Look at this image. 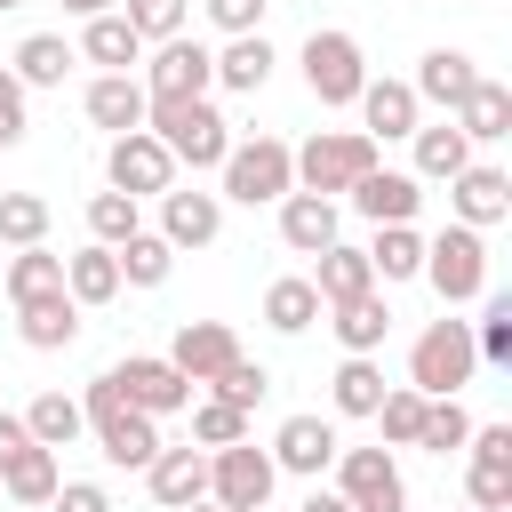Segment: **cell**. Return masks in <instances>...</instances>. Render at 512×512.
<instances>
[{"label":"cell","instance_id":"6da1fadb","mask_svg":"<svg viewBox=\"0 0 512 512\" xmlns=\"http://www.w3.org/2000/svg\"><path fill=\"white\" fill-rule=\"evenodd\" d=\"M80 416H88V432H96L104 464H120V472H144V464L160 456V416L128 408V392L112 384V368H104V376L80 392Z\"/></svg>","mask_w":512,"mask_h":512},{"label":"cell","instance_id":"7a4b0ae2","mask_svg":"<svg viewBox=\"0 0 512 512\" xmlns=\"http://www.w3.org/2000/svg\"><path fill=\"white\" fill-rule=\"evenodd\" d=\"M144 128L168 144L176 168H216L232 152V120L208 104V96H152L144 104Z\"/></svg>","mask_w":512,"mask_h":512},{"label":"cell","instance_id":"3957f363","mask_svg":"<svg viewBox=\"0 0 512 512\" xmlns=\"http://www.w3.org/2000/svg\"><path fill=\"white\" fill-rule=\"evenodd\" d=\"M288 160H296V192L344 200V192L376 168V136H368V128H312L304 144H288Z\"/></svg>","mask_w":512,"mask_h":512},{"label":"cell","instance_id":"277c9868","mask_svg":"<svg viewBox=\"0 0 512 512\" xmlns=\"http://www.w3.org/2000/svg\"><path fill=\"white\" fill-rule=\"evenodd\" d=\"M416 280H432V296L456 312V304H472V296H488V240L472 232V224H440L432 240H424V272Z\"/></svg>","mask_w":512,"mask_h":512},{"label":"cell","instance_id":"5b68a950","mask_svg":"<svg viewBox=\"0 0 512 512\" xmlns=\"http://www.w3.org/2000/svg\"><path fill=\"white\" fill-rule=\"evenodd\" d=\"M216 176H224L216 200H240V208H272L280 192H296V160H288L280 136H248V144H232V152L216 160Z\"/></svg>","mask_w":512,"mask_h":512},{"label":"cell","instance_id":"8992f818","mask_svg":"<svg viewBox=\"0 0 512 512\" xmlns=\"http://www.w3.org/2000/svg\"><path fill=\"white\" fill-rule=\"evenodd\" d=\"M472 368H480V352H472V320H432L416 344H408V384L424 392V400H440V392H464L472 384Z\"/></svg>","mask_w":512,"mask_h":512},{"label":"cell","instance_id":"52a82bcc","mask_svg":"<svg viewBox=\"0 0 512 512\" xmlns=\"http://www.w3.org/2000/svg\"><path fill=\"white\" fill-rule=\"evenodd\" d=\"M296 64H304V88H312L320 104H352L360 80H368V56H360V40H352L344 24H312Z\"/></svg>","mask_w":512,"mask_h":512},{"label":"cell","instance_id":"ba28073f","mask_svg":"<svg viewBox=\"0 0 512 512\" xmlns=\"http://www.w3.org/2000/svg\"><path fill=\"white\" fill-rule=\"evenodd\" d=\"M272 480H280L272 448H256V440L208 448V504H216V512H256V504H272Z\"/></svg>","mask_w":512,"mask_h":512},{"label":"cell","instance_id":"9c48e42d","mask_svg":"<svg viewBox=\"0 0 512 512\" xmlns=\"http://www.w3.org/2000/svg\"><path fill=\"white\" fill-rule=\"evenodd\" d=\"M216 88V48L192 32H168L144 48V96H208Z\"/></svg>","mask_w":512,"mask_h":512},{"label":"cell","instance_id":"30bf717a","mask_svg":"<svg viewBox=\"0 0 512 512\" xmlns=\"http://www.w3.org/2000/svg\"><path fill=\"white\" fill-rule=\"evenodd\" d=\"M336 496L352 512H408V480L392 448H336Z\"/></svg>","mask_w":512,"mask_h":512},{"label":"cell","instance_id":"8fae6325","mask_svg":"<svg viewBox=\"0 0 512 512\" xmlns=\"http://www.w3.org/2000/svg\"><path fill=\"white\" fill-rule=\"evenodd\" d=\"M104 184L128 192V200H160V192L176 184V160H168V144H160L152 128H128V136H112V152H104Z\"/></svg>","mask_w":512,"mask_h":512},{"label":"cell","instance_id":"7c38bea8","mask_svg":"<svg viewBox=\"0 0 512 512\" xmlns=\"http://www.w3.org/2000/svg\"><path fill=\"white\" fill-rule=\"evenodd\" d=\"M464 496L472 512H512V424H472L464 440Z\"/></svg>","mask_w":512,"mask_h":512},{"label":"cell","instance_id":"4fadbf2b","mask_svg":"<svg viewBox=\"0 0 512 512\" xmlns=\"http://www.w3.org/2000/svg\"><path fill=\"white\" fill-rule=\"evenodd\" d=\"M112 384H120L128 408H144V416H176V408H192V376H184L168 352H128V360L112 368Z\"/></svg>","mask_w":512,"mask_h":512},{"label":"cell","instance_id":"5bb4252c","mask_svg":"<svg viewBox=\"0 0 512 512\" xmlns=\"http://www.w3.org/2000/svg\"><path fill=\"white\" fill-rule=\"evenodd\" d=\"M448 208H456V224L488 232V224H504V216H512V176H504V168H488V160H464V168L448 176Z\"/></svg>","mask_w":512,"mask_h":512},{"label":"cell","instance_id":"9a60e30c","mask_svg":"<svg viewBox=\"0 0 512 512\" xmlns=\"http://www.w3.org/2000/svg\"><path fill=\"white\" fill-rule=\"evenodd\" d=\"M336 424L328 416H280V432H272V464L280 472H296V480H320L328 464H336Z\"/></svg>","mask_w":512,"mask_h":512},{"label":"cell","instance_id":"2e32d148","mask_svg":"<svg viewBox=\"0 0 512 512\" xmlns=\"http://www.w3.org/2000/svg\"><path fill=\"white\" fill-rule=\"evenodd\" d=\"M352 104H360V128H368L376 144H400V136H416V120H424L416 88H408V80H376V72L360 80V96H352Z\"/></svg>","mask_w":512,"mask_h":512},{"label":"cell","instance_id":"e0dca14e","mask_svg":"<svg viewBox=\"0 0 512 512\" xmlns=\"http://www.w3.org/2000/svg\"><path fill=\"white\" fill-rule=\"evenodd\" d=\"M344 200H352L368 224H416V208H424V184H416L408 168H384V160H376V168H368V176H360Z\"/></svg>","mask_w":512,"mask_h":512},{"label":"cell","instance_id":"ac0fdd59","mask_svg":"<svg viewBox=\"0 0 512 512\" xmlns=\"http://www.w3.org/2000/svg\"><path fill=\"white\" fill-rule=\"evenodd\" d=\"M168 360H176V368L192 376V392H200V384H216V376L240 360V336H232L224 320H184L176 344H168Z\"/></svg>","mask_w":512,"mask_h":512},{"label":"cell","instance_id":"d6986e66","mask_svg":"<svg viewBox=\"0 0 512 512\" xmlns=\"http://www.w3.org/2000/svg\"><path fill=\"white\" fill-rule=\"evenodd\" d=\"M144 104H152V96H144V80H136V72H96V80L80 88V112H88L104 136L144 128Z\"/></svg>","mask_w":512,"mask_h":512},{"label":"cell","instance_id":"ffe728a7","mask_svg":"<svg viewBox=\"0 0 512 512\" xmlns=\"http://www.w3.org/2000/svg\"><path fill=\"white\" fill-rule=\"evenodd\" d=\"M216 232H224V200L216 192H184V184L160 192V240L168 248H208Z\"/></svg>","mask_w":512,"mask_h":512},{"label":"cell","instance_id":"44dd1931","mask_svg":"<svg viewBox=\"0 0 512 512\" xmlns=\"http://www.w3.org/2000/svg\"><path fill=\"white\" fill-rule=\"evenodd\" d=\"M144 488H152V504H160V512H176V504L208 496V448H160V456L144 464Z\"/></svg>","mask_w":512,"mask_h":512},{"label":"cell","instance_id":"7402d4cb","mask_svg":"<svg viewBox=\"0 0 512 512\" xmlns=\"http://www.w3.org/2000/svg\"><path fill=\"white\" fill-rule=\"evenodd\" d=\"M472 80H480V64H472L464 48H424V56H416V80H408V88H416V104H440V112H456Z\"/></svg>","mask_w":512,"mask_h":512},{"label":"cell","instance_id":"603a6c76","mask_svg":"<svg viewBox=\"0 0 512 512\" xmlns=\"http://www.w3.org/2000/svg\"><path fill=\"white\" fill-rule=\"evenodd\" d=\"M320 320L336 328V344H344V352H384V336H392V304H384L376 288H360V296L328 304Z\"/></svg>","mask_w":512,"mask_h":512},{"label":"cell","instance_id":"cb8c5ba5","mask_svg":"<svg viewBox=\"0 0 512 512\" xmlns=\"http://www.w3.org/2000/svg\"><path fill=\"white\" fill-rule=\"evenodd\" d=\"M448 120L464 128V144H496V136H512V88L480 72V80L464 88V104H456Z\"/></svg>","mask_w":512,"mask_h":512},{"label":"cell","instance_id":"d4e9b609","mask_svg":"<svg viewBox=\"0 0 512 512\" xmlns=\"http://www.w3.org/2000/svg\"><path fill=\"white\" fill-rule=\"evenodd\" d=\"M272 208H280V240H288L296 256H320V248L336 240V200H320V192H280Z\"/></svg>","mask_w":512,"mask_h":512},{"label":"cell","instance_id":"484cf974","mask_svg":"<svg viewBox=\"0 0 512 512\" xmlns=\"http://www.w3.org/2000/svg\"><path fill=\"white\" fill-rule=\"evenodd\" d=\"M16 336L32 352H64V344H80V304L64 288L56 296H32V304H16Z\"/></svg>","mask_w":512,"mask_h":512},{"label":"cell","instance_id":"4316f807","mask_svg":"<svg viewBox=\"0 0 512 512\" xmlns=\"http://www.w3.org/2000/svg\"><path fill=\"white\" fill-rule=\"evenodd\" d=\"M80 56H88L96 72H136V64H144V40L128 32V16H120V8H104V16H88V24H80Z\"/></svg>","mask_w":512,"mask_h":512},{"label":"cell","instance_id":"83f0119b","mask_svg":"<svg viewBox=\"0 0 512 512\" xmlns=\"http://www.w3.org/2000/svg\"><path fill=\"white\" fill-rule=\"evenodd\" d=\"M272 40L264 32H232L224 48H216V88H232V96H256L264 80H272Z\"/></svg>","mask_w":512,"mask_h":512},{"label":"cell","instance_id":"f1b7e54d","mask_svg":"<svg viewBox=\"0 0 512 512\" xmlns=\"http://www.w3.org/2000/svg\"><path fill=\"white\" fill-rule=\"evenodd\" d=\"M408 144H416V168H408L416 184H448V176L472 160V144H464V128H456V120H416V136H408Z\"/></svg>","mask_w":512,"mask_h":512},{"label":"cell","instance_id":"f546056e","mask_svg":"<svg viewBox=\"0 0 512 512\" xmlns=\"http://www.w3.org/2000/svg\"><path fill=\"white\" fill-rule=\"evenodd\" d=\"M64 288V256L48 248V240H32V248H16L8 264H0V296L8 304H32V296H56Z\"/></svg>","mask_w":512,"mask_h":512},{"label":"cell","instance_id":"4dcf8cb0","mask_svg":"<svg viewBox=\"0 0 512 512\" xmlns=\"http://www.w3.org/2000/svg\"><path fill=\"white\" fill-rule=\"evenodd\" d=\"M64 296L88 312V304H112L120 296V256L104 248V240H88V248H72L64 256Z\"/></svg>","mask_w":512,"mask_h":512},{"label":"cell","instance_id":"1f68e13d","mask_svg":"<svg viewBox=\"0 0 512 512\" xmlns=\"http://www.w3.org/2000/svg\"><path fill=\"white\" fill-rule=\"evenodd\" d=\"M72 64H80V48H72L64 32H24L8 72H16L24 88H64V72H72Z\"/></svg>","mask_w":512,"mask_h":512},{"label":"cell","instance_id":"d6a6232c","mask_svg":"<svg viewBox=\"0 0 512 512\" xmlns=\"http://www.w3.org/2000/svg\"><path fill=\"white\" fill-rule=\"evenodd\" d=\"M304 280L320 288V304H344V296L376 288V272H368V248H344V240H328V248L312 256V272H304Z\"/></svg>","mask_w":512,"mask_h":512},{"label":"cell","instance_id":"836d02e7","mask_svg":"<svg viewBox=\"0 0 512 512\" xmlns=\"http://www.w3.org/2000/svg\"><path fill=\"white\" fill-rule=\"evenodd\" d=\"M56 480H64V464H56V448H40V440L0 464V496H8V504H48Z\"/></svg>","mask_w":512,"mask_h":512},{"label":"cell","instance_id":"e575fe53","mask_svg":"<svg viewBox=\"0 0 512 512\" xmlns=\"http://www.w3.org/2000/svg\"><path fill=\"white\" fill-rule=\"evenodd\" d=\"M320 312H328V304H320V288H312L304 272H288V280L264 288V328H280V336H304Z\"/></svg>","mask_w":512,"mask_h":512},{"label":"cell","instance_id":"d590c367","mask_svg":"<svg viewBox=\"0 0 512 512\" xmlns=\"http://www.w3.org/2000/svg\"><path fill=\"white\" fill-rule=\"evenodd\" d=\"M328 400H336V416H376V400H384L376 352H344V368L328 376Z\"/></svg>","mask_w":512,"mask_h":512},{"label":"cell","instance_id":"8d00e7d4","mask_svg":"<svg viewBox=\"0 0 512 512\" xmlns=\"http://www.w3.org/2000/svg\"><path fill=\"white\" fill-rule=\"evenodd\" d=\"M368 272H376V280H416V272H424V232H416V224H376Z\"/></svg>","mask_w":512,"mask_h":512},{"label":"cell","instance_id":"74e56055","mask_svg":"<svg viewBox=\"0 0 512 512\" xmlns=\"http://www.w3.org/2000/svg\"><path fill=\"white\" fill-rule=\"evenodd\" d=\"M112 256H120V288H160V280L176 272V248H168L160 232H128Z\"/></svg>","mask_w":512,"mask_h":512},{"label":"cell","instance_id":"f35d334b","mask_svg":"<svg viewBox=\"0 0 512 512\" xmlns=\"http://www.w3.org/2000/svg\"><path fill=\"white\" fill-rule=\"evenodd\" d=\"M24 432H32L40 448H72V440L88 432V416H80V400H72V392H40V400L24 408Z\"/></svg>","mask_w":512,"mask_h":512},{"label":"cell","instance_id":"ab89813d","mask_svg":"<svg viewBox=\"0 0 512 512\" xmlns=\"http://www.w3.org/2000/svg\"><path fill=\"white\" fill-rule=\"evenodd\" d=\"M248 440V408L216 400V392H192V448H232Z\"/></svg>","mask_w":512,"mask_h":512},{"label":"cell","instance_id":"60d3db41","mask_svg":"<svg viewBox=\"0 0 512 512\" xmlns=\"http://www.w3.org/2000/svg\"><path fill=\"white\" fill-rule=\"evenodd\" d=\"M472 440V416H464V400L456 392H440V400H424V424H416V448H432V456H456Z\"/></svg>","mask_w":512,"mask_h":512},{"label":"cell","instance_id":"b9f144b4","mask_svg":"<svg viewBox=\"0 0 512 512\" xmlns=\"http://www.w3.org/2000/svg\"><path fill=\"white\" fill-rule=\"evenodd\" d=\"M88 232H96L104 248H120L128 232H144V200H128V192H112V184H104V192L88 200Z\"/></svg>","mask_w":512,"mask_h":512},{"label":"cell","instance_id":"7bdbcfd3","mask_svg":"<svg viewBox=\"0 0 512 512\" xmlns=\"http://www.w3.org/2000/svg\"><path fill=\"white\" fill-rule=\"evenodd\" d=\"M48 240V200L40 192H0V248H32Z\"/></svg>","mask_w":512,"mask_h":512},{"label":"cell","instance_id":"ee69618b","mask_svg":"<svg viewBox=\"0 0 512 512\" xmlns=\"http://www.w3.org/2000/svg\"><path fill=\"white\" fill-rule=\"evenodd\" d=\"M472 352L480 368H512V296H488V312L472 320Z\"/></svg>","mask_w":512,"mask_h":512},{"label":"cell","instance_id":"f6af8a7d","mask_svg":"<svg viewBox=\"0 0 512 512\" xmlns=\"http://www.w3.org/2000/svg\"><path fill=\"white\" fill-rule=\"evenodd\" d=\"M376 424H384V440H392V448H416L424 392H416V384H384V400H376Z\"/></svg>","mask_w":512,"mask_h":512},{"label":"cell","instance_id":"bcb514c9","mask_svg":"<svg viewBox=\"0 0 512 512\" xmlns=\"http://www.w3.org/2000/svg\"><path fill=\"white\" fill-rule=\"evenodd\" d=\"M120 16H128V32L152 48V40H168V32L192 24V0H120Z\"/></svg>","mask_w":512,"mask_h":512},{"label":"cell","instance_id":"7dc6e473","mask_svg":"<svg viewBox=\"0 0 512 512\" xmlns=\"http://www.w3.org/2000/svg\"><path fill=\"white\" fill-rule=\"evenodd\" d=\"M200 392H216V400H232V408H248V416H256V400L272 392V376H264V368H256V360L240 352V360H232V368H224L216 384H200Z\"/></svg>","mask_w":512,"mask_h":512},{"label":"cell","instance_id":"c3c4849f","mask_svg":"<svg viewBox=\"0 0 512 512\" xmlns=\"http://www.w3.org/2000/svg\"><path fill=\"white\" fill-rule=\"evenodd\" d=\"M200 8H208V24L232 40V32H264V8H272V0H200Z\"/></svg>","mask_w":512,"mask_h":512},{"label":"cell","instance_id":"681fc988","mask_svg":"<svg viewBox=\"0 0 512 512\" xmlns=\"http://www.w3.org/2000/svg\"><path fill=\"white\" fill-rule=\"evenodd\" d=\"M24 128H32V112H24V80L0 64V152H8V144H24Z\"/></svg>","mask_w":512,"mask_h":512},{"label":"cell","instance_id":"f907efd6","mask_svg":"<svg viewBox=\"0 0 512 512\" xmlns=\"http://www.w3.org/2000/svg\"><path fill=\"white\" fill-rule=\"evenodd\" d=\"M48 512H112V496H104L96 480H56V496H48Z\"/></svg>","mask_w":512,"mask_h":512},{"label":"cell","instance_id":"816d5d0a","mask_svg":"<svg viewBox=\"0 0 512 512\" xmlns=\"http://www.w3.org/2000/svg\"><path fill=\"white\" fill-rule=\"evenodd\" d=\"M16 448H32V432H24V416H8V408H0V464H8Z\"/></svg>","mask_w":512,"mask_h":512},{"label":"cell","instance_id":"f5cc1de1","mask_svg":"<svg viewBox=\"0 0 512 512\" xmlns=\"http://www.w3.org/2000/svg\"><path fill=\"white\" fill-rule=\"evenodd\" d=\"M296 512H352V504H344V496H336V488H312V496H304V504H296Z\"/></svg>","mask_w":512,"mask_h":512},{"label":"cell","instance_id":"db71d44e","mask_svg":"<svg viewBox=\"0 0 512 512\" xmlns=\"http://www.w3.org/2000/svg\"><path fill=\"white\" fill-rule=\"evenodd\" d=\"M64 8H72V16L88 24V16H104V8H120V0H64Z\"/></svg>","mask_w":512,"mask_h":512},{"label":"cell","instance_id":"11a10c76","mask_svg":"<svg viewBox=\"0 0 512 512\" xmlns=\"http://www.w3.org/2000/svg\"><path fill=\"white\" fill-rule=\"evenodd\" d=\"M176 512H216V504H208V496H192V504H176Z\"/></svg>","mask_w":512,"mask_h":512},{"label":"cell","instance_id":"9f6ffc18","mask_svg":"<svg viewBox=\"0 0 512 512\" xmlns=\"http://www.w3.org/2000/svg\"><path fill=\"white\" fill-rule=\"evenodd\" d=\"M8 8H24V0H0V16H8Z\"/></svg>","mask_w":512,"mask_h":512},{"label":"cell","instance_id":"6f0895ef","mask_svg":"<svg viewBox=\"0 0 512 512\" xmlns=\"http://www.w3.org/2000/svg\"><path fill=\"white\" fill-rule=\"evenodd\" d=\"M256 512H272V504H256Z\"/></svg>","mask_w":512,"mask_h":512},{"label":"cell","instance_id":"680465c9","mask_svg":"<svg viewBox=\"0 0 512 512\" xmlns=\"http://www.w3.org/2000/svg\"><path fill=\"white\" fill-rule=\"evenodd\" d=\"M464 512H472V504H464Z\"/></svg>","mask_w":512,"mask_h":512},{"label":"cell","instance_id":"91938a15","mask_svg":"<svg viewBox=\"0 0 512 512\" xmlns=\"http://www.w3.org/2000/svg\"><path fill=\"white\" fill-rule=\"evenodd\" d=\"M0 264H8V256H0Z\"/></svg>","mask_w":512,"mask_h":512}]
</instances>
